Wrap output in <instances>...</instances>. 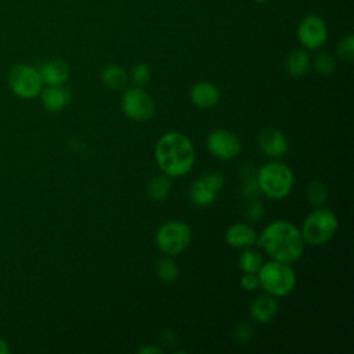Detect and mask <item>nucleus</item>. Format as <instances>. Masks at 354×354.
Returning a JSON list of instances; mask_svg holds the SVG:
<instances>
[{
    "mask_svg": "<svg viewBox=\"0 0 354 354\" xmlns=\"http://www.w3.org/2000/svg\"><path fill=\"white\" fill-rule=\"evenodd\" d=\"M189 98L194 105L202 109L214 106L220 100V90L214 83L198 82L189 90Z\"/></svg>",
    "mask_w": 354,
    "mask_h": 354,
    "instance_id": "2eb2a0df",
    "label": "nucleus"
},
{
    "mask_svg": "<svg viewBox=\"0 0 354 354\" xmlns=\"http://www.w3.org/2000/svg\"><path fill=\"white\" fill-rule=\"evenodd\" d=\"M123 113L136 122L149 120L155 115V102L144 87L127 88L120 100Z\"/></svg>",
    "mask_w": 354,
    "mask_h": 354,
    "instance_id": "0eeeda50",
    "label": "nucleus"
},
{
    "mask_svg": "<svg viewBox=\"0 0 354 354\" xmlns=\"http://www.w3.org/2000/svg\"><path fill=\"white\" fill-rule=\"evenodd\" d=\"M8 353V347L6 344L4 340H0V354H7Z\"/></svg>",
    "mask_w": 354,
    "mask_h": 354,
    "instance_id": "7c9ffc66",
    "label": "nucleus"
},
{
    "mask_svg": "<svg viewBox=\"0 0 354 354\" xmlns=\"http://www.w3.org/2000/svg\"><path fill=\"white\" fill-rule=\"evenodd\" d=\"M257 275L260 286L274 297L288 296L296 286V272L288 263L271 259V261L263 263Z\"/></svg>",
    "mask_w": 354,
    "mask_h": 354,
    "instance_id": "39448f33",
    "label": "nucleus"
},
{
    "mask_svg": "<svg viewBox=\"0 0 354 354\" xmlns=\"http://www.w3.org/2000/svg\"><path fill=\"white\" fill-rule=\"evenodd\" d=\"M306 198L313 206H324L329 198L328 187L321 181H311L306 188Z\"/></svg>",
    "mask_w": 354,
    "mask_h": 354,
    "instance_id": "5701e85b",
    "label": "nucleus"
},
{
    "mask_svg": "<svg viewBox=\"0 0 354 354\" xmlns=\"http://www.w3.org/2000/svg\"><path fill=\"white\" fill-rule=\"evenodd\" d=\"M313 66H314L317 73H319L322 76H329L335 72L336 64H335V59L330 54H328L325 51H321L314 57Z\"/></svg>",
    "mask_w": 354,
    "mask_h": 354,
    "instance_id": "b1692460",
    "label": "nucleus"
},
{
    "mask_svg": "<svg viewBox=\"0 0 354 354\" xmlns=\"http://www.w3.org/2000/svg\"><path fill=\"white\" fill-rule=\"evenodd\" d=\"M232 336H234V339H235L236 343H239V344H246V343H249V342L253 339V336H254V329H253L252 324H249V322H241V324H238V325L235 326V329H234V332H232Z\"/></svg>",
    "mask_w": 354,
    "mask_h": 354,
    "instance_id": "bb28decb",
    "label": "nucleus"
},
{
    "mask_svg": "<svg viewBox=\"0 0 354 354\" xmlns=\"http://www.w3.org/2000/svg\"><path fill=\"white\" fill-rule=\"evenodd\" d=\"M336 53L343 61L351 62L354 59V36L351 33H348L339 41Z\"/></svg>",
    "mask_w": 354,
    "mask_h": 354,
    "instance_id": "a878e982",
    "label": "nucleus"
},
{
    "mask_svg": "<svg viewBox=\"0 0 354 354\" xmlns=\"http://www.w3.org/2000/svg\"><path fill=\"white\" fill-rule=\"evenodd\" d=\"M263 256L250 248H245L238 259V266L243 272H257L263 266Z\"/></svg>",
    "mask_w": 354,
    "mask_h": 354,
    "instance_id": "412c9836",
    "label": "nucleus"
},
{
    "mask_svg": "<svg viewBox=\"0 0 354 354\" xmlns=\"http://www.w3.org/2000/svg\"><path fill=\"white\" fill-rule=\"evenodd\" d=\"M311 59L306 48H295L285 58V71L292 77H300L310 69Z\"/></svg>",
    "mask_w": 354,
    "mask_h": 354,
    "instance_id": "a211bd4d",
    "label": "nucleus"
},
{
    "mask_svg": "<svg viewBox=\"0 0 354 354\" xmlns=\"http://www.w3.org/2000/svg\"><path fill=\"white\" fill-rule=\"evenodd\" d=\"M101 82L111 90H122L129 82V75L120 65L109 64L101 72Z\"/></svg>",
    "mask_w": 354,
    "mask_h": 354,
    "instance_id": "6ab92c4d",
    "label": "nucleus"
},
{
    "mask_svg": "<svg viewBox=\"0 0 354 354\" xmlns=\"http://www.w3.org/2000/svg\"><path fill=\"white\" fill-rule=\"evenodd\" d=\"M41 80L48 86H59L69 76V66L61 59H53L43 64L39 69Z\"/></svg>",
    "mask_w": 354,
    "mask_h": 354,
    "instance_id": "f3484780",
    "label": "nucleus"
},
{
    "mask_svg": "<svg viewBox=\"0 0 354 354\" xmlns=\"http://www.w3.org/2000/svg\"><path fill=\"white\" fill-rule=\"evenodd\" d=\"M253 1H256V3H266L267 0H253Z\"/></svg>",
    "mask_w": 354,
    "mask_h": 354,
    "instance_id": "2f4dec72",
    "label": "nucleus"
},
{
    "mask_svg": "<svg viewBox=\"0 0 354 354\" xmlns=\"http://www.w3.org/2000/svg\"><path fill=\"white\" fill-rule=\"evenodd\" d=\"M170 189H171L170 177H167L166 174L162 173L149 180L148 187H147V194H148L149 199H152L155 202H160L169 196Z\"/></svg>",
    "mask_w": 354,
    "mask_h": 354,
    "instance_id": "aec40b11",
    "label": "nucleus"
},
{
    "mask_svg": "<svg viewBox=\"0 0 354 354\" xmlns=\"http://www.w3.org/2000/svg\"><path fill=\"white\" fill-rule=\"evenodd\" d=\"M257 145L260 151L271 159L282 158L289 149L288 137L275 127L263 129L257 134Z\"/></svg>",
    "mask_w": 354,
    "mask_h": 354,
    "instance_id": "f8f14e48",
    "label": "nucleus"
},
{
    "mask_svg": "<svg viewBox=\"0 0 354 354\" xmlns=\"http://www.w3.org/2000/svg\"><path fill=\"white\" fill-rule=\"evenodd\" d=\"M256 181L260 194L266 195L268 199L281 201L290 194L295 177L288 165L279 160H272L257 170Z\"/></svg>",
    "mask_w": 354,
    "mask_h": 354,
    "instance_id": "7ed1b4c3",
    "label": "nucleus"
},
{
    "mask_svg": "<svg viewBox=\"0 0 354 354\" xmlns=\"http://www.w3.org/2000/svg\"><path fill=\"white\" fill-rule=\"evenodd\" d=\"M155 160L167 177H183L195 163L194 144L185 134L169 131L155 145Z\"/></svg>",
    "mask_w": 354,
    "mask_h": 354,
    "instance_id": "f03ea898",
    "label": "nucleus"
},
{
    "mask_svg": "<svg viewBox=\"0 0 354 354\" xmlns=\"http://www.w3.org/2000/svg\"><path fill=\"white\" fill-rule=\"evenodd\" d=\"M263 214H264V209H263L261 202L253 198V199L248 203V206H246V209H245V217H246V220H249V221H257V220H260V218L263 217Z\"/></svg>",
    "mask_w": 354,
    "mask_h": 354,
    "instance_id": "cd10ccee",
    "label": "nucleus"
},
{
    "mask_svg": "<svg viewBox=\"0 0 354 354\" xmlns=\"http://www.w3.org/2000/svg\"><path fill=\"white\" fill-rule=\"evenodd\" d=\"M296 35L306 50H317L325 44L328 39V28L321 17L310 14L300 21Z\"/></svg>",
    "mask_w": 354,
    "mask_h": 354,
    "instance_id": "9d476101",
    "label": "nucleus"
},
{
    "mask_svg": "<svg viewBox=\"0 0 354 354\" xmlns=\"http://www.w3.org/2000/svg\"><path fill=\"white\" fill-rule=\"evenodd\" d=\"M339 228L336 214L324 206L310 212L304 218L300 232L306 243L311 246H321L330 241Z\"/></svg>",
    "mask_w": 354,
    "mask_h": 354,
    "instance_id": "20e7f679",
    "label": "nucleus"
},
{
    "mask_svg": "<svg viewBox=\"0 0 354 354\" xmlns=\"http://www.w3.org/2000/svg\"><path fill=\"white\" fill-rule=\"evenodd\" d=\"M257 242L272 260L288 264L299 260L306 246L300 230L288 220H275L267 224Z\"/></svg>",
    "mask_w": 354,
    "mask_h": 354,
    "instance_id": "f257e3e1",
    "label": "nucleus"
},
{
    "mask_svg": "<svg viewBox=\"0 0 354 354\" xmlns=\"http://www.w3.org/2000/svg\"><path fill=\"white\" fill-rule=\"evenodd\" d=\"M155 242L162 253L177 256L188 248L191 242V228L184 221L169 220L158 228Z\"/></svg>",
    "mask_w": 354,
    "mask_h": 354,
    "instance_id": "423d86ee",
    "label": "nucleus"
},
{
    "mask_svg": "<svg viewBox=\"0 0 354 354\" xmlns=\"http://www.w3.org/2000/svg\"><path fill=\"white\" fill-rule=\"evenodd\" d=\"M207 151L220 160H231L241 153L242 144L239 137L228 129L213 130L206 140Z\"/></svg>",
    "mask_w": 354,
    "mask_h": 354,
    "instance_id": "1a4fd4ad",
    "label": "nucleus"
},
{
    "mask_svg": "<svg viewBox=\"0 0 354 354\" xmlns=\"http://www.w3.org/2000/svg\"><path fill=\"white\" fill-rule=\"evenodd\" d=\"M156 275L165 283H171L177 281L180 275V268L177 263L170 257H163L156 264Z\"/></svg>",
    "mask_w": 354,
    "mask_h": 354,
    "instance_id": "4be33fe9",
    "label": "nucleus"
},
{
    "mask_svg": "<svg viewBox=\"0 0 354 354\" xmlns=\"http://www.w3.org/2000/svg\"><path fill=\"white\" fill-rule=\"evenodd\" d=\"M10 86L15 94L22 98H33L41 91L43 80L39 73L32 66L15 65L10 71Z\"/></svg>",
    "mask_w": 354,
    "mask_h": 354,
    "instance_id": "6e6552de",
    "label": "nucleus"
},
{
    "mask_svg": "<svg viewBox=\"0 0 354 354\" xmlns=\"http://www.w3.org/2000/svg\"><path fill=\"white\" fill-rule=\"evenodd\" d=\"M71 101V93L62 84L48 86L41 93V102L44 108L50 112L62 111Z\"/></svg>",
    "mask_w": 354,
    "mask_h": 354,
    "instance_id": "dca6fc26",
    "label": "nucleus"
},
{
    "mask_svg": "<svg viewBox=\"0 0 354 354\" xmlns=\"http://www.w3.org/2000/svg\"><path fill=\"white\" fill-rule=\"evenodd\" d=\"M152 77V72L151 68L147 64H137L133 66L129 79L134 83V86L137 87H145Z\"/></svg>",
    "mask_w": 354,
    "mask_h": 354,
    "instance_id": "393cba45",
    "label": "nucleus"
},
{
    "mask_svg": "<svg viewBox=\"0 0 354 354\" xmlns=\"http://www.w3.org/2000/svg\"><path fill=\"white\" fill-rule=\"evenodd\" d=\"M138 354H162V348H159L158 346H153V344H148V346H144L141 348L137 350Z\"/></svg>",
    "mask_w": 354,
    "mask_h": 354,
    "instance_id": "c756f323",
    "label": "nucleus"
},
{
    "mask_svg": "<svg viewBox=\"0 0 354 354\" xmlns=\"http://www.w3.org/2000/svg\"><path fill=\"white\" fill-rule=\"evenodd\" d=\"M278 301L271 295L257 296L249 307L250 318L257 324H270L278 314Z\"/></svg>",
    "mask_w": 354,
    "mask_h": 354,
    "instance_id": "ddd939ff",
    "label": "nucleus"
},
{
    "mask_svg": "<svg viewBox=\"0 0 354 354\" xmlns=\"http://www.w3.org/2000/svg\"><path fill=\"white\" fill-rule=\"evenodd\" d=\"M224 239L232 248L245 249L254 245V242L257 241V234L250 224L235 223L225 230Z\"/></svg>",
    "mask_w": 354,
    "mask_h": 354,
    "instance_id": "4468645a",
    "label": "nucleus"
},
{
    "mask_svg": "<svg viewBox=\"0 0 354 354\" xmlns=\"http://www.w3.org/2000/svg\"><path fill=\"white\" fill-rule=\"evenodd\" d=\"M239 283H241V288L243 290H248V292L256 290L260 286L257 272H243V275L241 277Z\"/></svg>",
    "mask_w": 354,
    "mask_h": 354,
    "instance_id": "c85d7f7f",
    "label": "nucleus"
},
{
    "mask_svg": "<svg viewBox=\"0 0 354 354\" xmlns=\"http://www.w3.org/2000/svg\"><path fill=\"white\" fill-rule=\"evenodd\" d=\"M223 185L224 176L221 173H207L192 183L189 188V198L196 206H209L217 199Z\"/></svg>",
    "mask_w": 354,
    "mask_h": 354,
    "instance_id": "9b49d317",
    "label": "nucleus"
}]
</instances>
